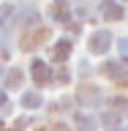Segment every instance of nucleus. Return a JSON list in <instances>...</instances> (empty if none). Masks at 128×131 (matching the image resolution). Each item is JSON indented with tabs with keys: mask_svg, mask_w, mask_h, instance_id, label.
Masks as SVG:
<instances>
[{
	"mask_svg": "<svg viewBox=\"0 0 128 131\" xmlns=\"http://www.w3.org/2000/svg\"><path fill=\"white\" fill-rule=\"evenodd\" d=\"M106 41H109V36H106V33H98L96 38H93V49H96V52H106V47H109Z\"/></svg>",
	"mask_w": 128,
	"mask_h": 131,
	"instance_id": "nucleus-1",
	"label": "nucleus"
},
{
	"mask_svg": "<svg viewBox=\"0 0 128 131\" xmlns=\"http://www.w3.org/2000/svg\"><path fill=\"white\" fill-rule=\"evenodd\" d=\"M68 49H71V47H68V41H60V47L55 49V57H65V55H68Z\"/></svg>",
	"mask_w": 128,
	"mask_h": 131,
	"instance_id": "nucleus-2",
	"label": "nucleus"
},
{
	"mask_svg": "<svg viewBox=\"0 0 128 131\" xmlns=\"http://www.w3.org/2000/svg\"><path fill=\"white\" fill-rule=\"evenodd\" d=\"M38 101H41V98L36 96V93H30V96H25V104H27V106H33V104H38Z\"/></svg>",
	"mask_w": 128,
	"mask_h": 131,
	"instance_id": "nucleus-3",
	"label": "nucleus"
}]
</instances>
